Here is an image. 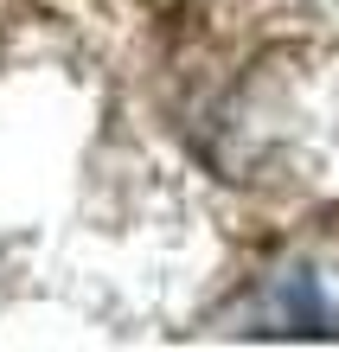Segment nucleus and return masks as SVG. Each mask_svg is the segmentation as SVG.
I'll return each mask as SVG.
<instances>
[{
    "label": "nucleus",
    "mask_w": 339,
    "mask_h": 352,
    "mask_svg": "<svg viewBox=\"0 0 339 352\" xmlns=\"http://www.w3.org/2000/svg\"><path fill=\"white\" fill-rule=\"evenodd\" d=\"M230 179L339 192V52H275L224 116Z\"/></svg>",
    "instance_id": "1"
}]
</instances>
